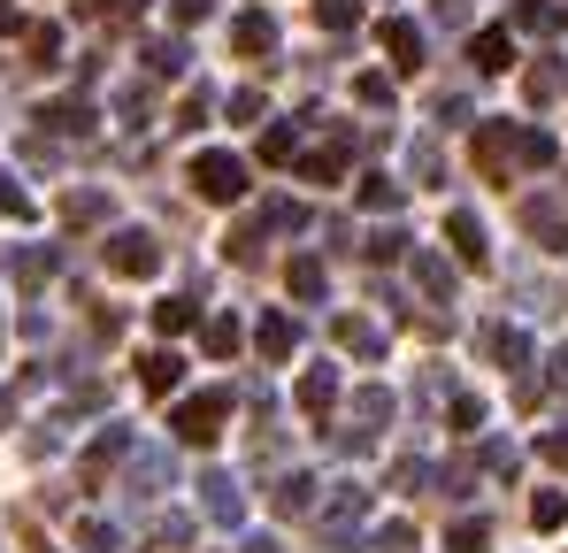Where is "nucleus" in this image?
Returning <instances> with one entry per match:
<instances>
[{
  "mask_svg": "<svg viewBox=\"0 0 568 553\" xmlns=\"http://www.w3.org/2000/svg\"><path fill=\"white\" fill-rule=\"evenodd\" d=\"M515 23H523V31H561V8H546V0H523V8H515Z\"/></svg>",
  "mask_w": 568,
  "mask_h": 553,
  "instance_id": "nucleus-30",
  "label": "nucleus"
},
{
  "mask_svg": "<svg viewBox=\"0 0 568 553\" xmlns=\"http://www.w3.org/2000/svg\"><path fill=\"white\" fill-rule=\"evenodd\" d=\"M484 346H491V354H499L507 369L530 362V339H523V331H507V323H499V331H484Z\"/></svg>",
  "mask_w": 568,
  "mask_h": 553,
  "instance_id": "nucleus-22",
  "label": "nucleus"
},
{
  "mask_svg": "<svg viewBox=\"0 0 568 553\" xmlns=\"http://www.w3.org/2000/svg\"><path fill=\"white\" fill-rule=\"evenodd\" d=\"M284 154H292V131H284V123H277V131H262V162H284Z\"/></svg>",
  "mask_w": 568,
  "mask_h": 553,
  "instance_id": "nucleus-38",
  "label": "nucleus"
},
{
  "mask_svg": "<svg viewBox=\"0 0 568 553\" xmlns=\"http://www.w3.org/2000/svg\"><path fill=\"white\" fill-rule=\"evenodd\" d=\"M0 423H16V392H0Z\"/></svg>",
  "mask_w": 568,
  "mask_h": 553,
  "instance_id": "nucleus-47",
  "label": "nucleus"
},
{
  "mask_svg": "<svg viewBox=\"0 0 568 553\" xmlns=\"http://www.w3.org/2000/svg\"><path fill=\"white\" fill-rule=\"evenodd\" d=\"M170 8H178V23H207L215 16V0H170Z\"/></svg>",
  "mask_w": 568,
  "mask_h": 553,
  "instance_id": "nucleus-40",
  "label": "nucleus"
},
{
  "mask_svg": "<svg viewBox=\"0 0 568 553\" xmlns=\"http://www.w3.org/2000/svg\"><path fill=\"white\" fill-rule=\"evenodd\" d=\"M384 47H392L399 70H423V31L415 23H384Z\"/></svg>",
  "mask_w": 568,
  "mask_h": 553,
  "instance_id": "nucleus-10",
  "label": "nucleus"
},
{
  "mask_svg": "<svg viewBox=\"0 0 568 553\" xmlns=\"http://www.w3.org/2000/svg\"><path fill=\"white\" fill-rule=\"evenodd\" d=\"M0 208H8V215H31V200L16 192V178H0Z\"/></svg>",
  "mask_w": 568,
  "mask_h": 553,
  "instance_id": "nucleus-44",
  "label": "nucleus"
},
{
  "mask_svg": "<svg viewBox=\"0 0 568 553\" xmlns=\"http://www.w3.org/2000/svg\"><path fill=\"white\" fill-rule=\"evenodd\" d=\"M546 369H554V384H561V392H568V346H561V354H554V362H546Z\"/></svg>",
  "mask_w": 568,
  "mask_h": 553,
  "instance_id": "nucleus-46",
  "label": "nucleus"
},
{
  "mask_svg": "<svg viewBox=\"0 0 568 553\" xmlns=\"http://www.w3.org/2000/svg\"><path fill=\"white\" fill-rule=\"evenodd\" d=\"M354 92H362L369 108H392V86H384V78H362V86H354Z\"/></svg>",
  "mask_w": 568,
  "mask_h": 553,
  "instance_id": "nucleus-43",
  "label": "nucleus"
},
{
  "mask_svg": "<svg viewBox=\"0 0 568 553\" xmlns=\"http://www.w3.org/2000/svg\"><path fill=\"white\" fill-rule=\"evenodd\" d=\"M354 415H362V423L392 415V392H384V384H362V392H354Z\"/></svg>",
  "mask_w": 568,
  "mask_h": 553,
  "instance_id": "nucleus-31",
  "label": "nucleus"
},
{
  "mask_svg": "<svg viewBox=\"0 0 568 553\" xmlns=\"http://www.w3.org/2000/svg\"><path fill=\"white\" fill-rule=\"evenodd\" d=\"M362 515H369V492H362V484H331V500H323V523H331V531L346 539V531H354Z\"/></svg>",
  "mask_w": 568,
  "mask_h": 553,
  "instance_id": "nucleus-5",
  "label": "nucleus"
},
{
  "mask_svg": "<svg viewBox=\"0 0 568 553\" xmlns=\"http://www.w3.org/2000/svg\"><path fill=\"white\" fill-rule=\"evenodd\" d=\"M78 546H85V553H115V531H108V523H93V515H85V523H78Z\"/></svg>",
  "mask_w": 568,
  "mask_h": 553,
  "instance_id": "nucleus-32",
  "label": "nucleus"
},
{
  "mask_svg": "<svg viewBox=\"0 0 568 553\" xmlns=\"http://www.w3.org/2000/svg\"><path fill=\"white\" fill-rule=\"evenodd\" d=\"M200 507H207V523H223V531H239V523H246V500H239V484H231L223 469H207V476H200Z\"/></svg>",
  "mask_w": 568,
  "mask_h": 553,
  "instance_id": "nucleus-4",
  "label": "nucleus"
},
{
  "mask_svg": "<svg viewBox=\"0 0 568 553\" xmlns=\"http://www.w3.org/2000/svg\"><path fill=\"white\" fill-rule=\"evenodd\" d=\"M307 476H277V515H307Z\"/></svg>",
  "mask_w": 568,
  "mask_h": 553,
  "instance_id": "nucleus-29",
  "label": "nucleus"
},
{
  "mask_svg": "<svg viewBox=\"0 0 568 553\" xmlns=\"http://www.w3.org/2000/svg\"><path fill=\"white\" fill-rule=\"evenodd\" d=\"M523 162H554V139L546 131H523Z\"/></svg>",
  "mask_w": 568,
  "mask_h": 553,
  "instance_id": "nucleus-39",
  "label": "nucleus"
},
{
  "mask_svg": "<svg viewBox=\"0 0 568 553\" xmlns=\"http://www.w3.org/2000/svg\"><path fill=\"white\" fill-rule=\"evenodd\" d=\"M446 231H454V247H462V262H484V223H476L469 208H454V215H446Z\"/></svg>",
  "mask_w": 568,
  "mask_h": 553,
  "instance_id": "nucleus-12",
  "label": "nucleus"
},
{
  "mask_svg": "<svg viewBox=\"0 0 568 553\" xmlns=\"http://www.w3.org/2000/svg\"><path fill=\"white\" fill-rule=\"evenodd\" d=\"M170 476H178V469H170V454H162V446H146V454H131V492H139V484H146V492H162Z\"/></svg>",
  "mask_w": 568,
  "mask_h": 553,
  "instance_id": "nucleus-7",
  "label": "nucleus"
},
{
  "mask_svg": "<svg viewBox=\"0 0 568 553\" xmlns=\"http://www.w3.org/2000/svg\"><path fill=\"white\" fill-rule=\"evenodd\" d=\"M430 16H438V23H454V31H462V23H469V0H438V8H430Z\"/></svg>",
  "mask_w": 568,
  "mask_h": 553,
  "instance_id": "nucleus-42",
  "label": "nucleus"
},
{
  "mask_svg": "<svg viewBox=\"0 0 568 553\" xmlns=\"http://www.w3.org/2000/svg\"><path fill=\"white\" fill-rule=\"evenodd\" d=\"M178 376H185V362H178V354H170V346H162V354H146V362H139V384H146V392H178Z\"/></svg>",
  "mask_w": 568,
  "mask_h": 553,
  "instance_id": "nucleus-9",
  "label": "nucleus"
},
{
  "mask_svg": "<svg viewBox=\"0 0 568 553\" xmlns=\"http://www.w3.org/2000/svg\"><path fill=\"white\" fill-rule=\"evenodd\" d=\"M246 553H284V546H277V539H254V546H246Z\"/></svg>",
  "mask_w": 568,
  "mask_h": 553,
  "instance_id": "nucleus-48",
  "label": "nucleus"
},
{
  "mask_svg": "<svg viewBox=\"0 0 568 553\" xmlns=\"http://www.w3.org/2000/svg\"><path fill=\"white\" fill-rule=\"evenodd\" d=\"M538 446H546V461H561V469H568V431H546Z\"/></svg>",
  "mask_w": 568,
  "mask_h": 553,
  "instance_id": "nucleus-45",
  "label": "nucleus"
},
{
  "mask_svg": "<svg viewBox=\"0 0 568 553\" xmlns=\"http://www.w3.org/2000/svg\"><path fill=\"white\" fill-rule=\"evenodd\" d=\"M415 276H423V292H446V300H454V270H446L438 254H415Z\"/></svg>",
  "mask_w": 568,
  "mask_h": 553,
  "instance_id": "nucleus-28",
  "label": "nucleus"
},
{
  "mask_svg": "<svg viewBox=\"0 0 568 553\" xmlns=\"http://www.w3.org/2000/svg\"><path fill=\"white\" fill-rule=\"evenodd\" d=\"M62 215H70V223H100V215H108V192H70Z\"/></svg>",
  "mask_w": 568,
  "mask_h": 553,
  "instance_id": "nucleus-25",
  "label": "nucleus"
},
{
  "mask_svg": "<svg viewBox=\"0 0 568 553\" xmlns=\"http://www.w3.org/2000/svg\"><path fill=\"white\" fill-rule=\"evenodd\" d=\"M338 346H354V354H384L377 323H362V315H338Z\"/></svg>",
  "mask_w": 568,
  "mask_h": 553,
  "instance_id": "nucleus-21",
  "label": "nucleus"
},
{
  "mask_svg": "<svg viewBox=\"0 0 568 553\" xmlns=\"http://www.w3.org/2000/svg\"><path fill=\"white\" fill-rule=\"evenodd\" d=\"M362 208H399V184H392V178H369V184H362Z\"/></svg>",
  "mask_w": 568,
  "mask_h": 553,
  "instance_id": "nucleus-34",
  "label": "nucleus"
},
{
  "mask_svg": "<svg viewBox=\"0 0 568 553\" xmlns=\"http://www.w3.org/2000/svg\"><path fill=\"white\" fill-rule=\"evenodd\" d=\"M331 400H338V376H331V369H307V376H300V408H307V415H323Z\"/></svg>",
  "mask_w": 568,
  "mask_h": 553,
  "instance_id": "nucleus-16",
  "label": "nucleus"
},
{
  "mask_svg": "<svg viewBox=\"0 0 568 553\" xmlns=\"http://www.w3.org/2000/svg\"><path fill=\"white\" fill-rule=\"evenodd\" d=\"M192 315H200L192 300H162V308H154V331H170V339H178V331H192Z\"/></svg>",
  "mask_w": 568,
  "mask_h": 553,
  "instance_id": "nucleus-27",
  "label": "nucleus"
},
{
  "mask_svg": "<svg viewBox=\"0 0 568 553\" xmlns=\"http://www.w3.org/2000/svg\"><path fill=\"white\" fill-rule=\"evenodd\" d=\"M47 276V254H16V284H39Z\"/></svg>",
  "mask_w": 568,
  "mask_h": 553,
  "instance_id": "nucleus-41",
  "label": "nucleus"
},
{
  "mask_svg": "<svg viewBox=\"0 0 568 553\" xmlns=\"http://www.w3.org/2000/svg\"><path fill=\"white\" fill-rule=\"evenodd\" d=\"M231 39H239V54H270V47H277V23H270V16H239Z\"/></svg>",
  "mask_w": 568,
  "mask_h": 553,
  "instance_id": "nucleus-13",
  "label": "nucleus"
},
{
  "mask_svg": "<svg viewBox=\"0 0 568 553\" xmlns=\"http://www.w3.org/2000/svg\"><path fill=\"white\" fill-rule=\"evenodd\" d=\"M192 192H200V200H215V208H231V200L246 192L239 154H200V162H192Z\"/></svg>",
  "mask_w": 568,
  "mask_h": 553,
  "instance_id": "nucleus-2",
  "label": "nucleus"
},
{
  "mask_svg": "<svg viewBox=\"0 0 568 553\" xmlns=\"http://www.w3.org/2000/svg\"><path fill=\"white\" fill-rule=\"evenodd\" d=\"M223 415H231V392H200V400L178 408V439L185 446H215L223 439Z\"/></svg>",
  "mask_w": 568,
  "mask_h": 553,
  "instance_id": "nucleus-1",
  "label": "nucleus"
},
{
  "mask_svg": "<svg viewBox=\"0 0 568 553\" xmlns=\"http://www.w3.org/2000/svg\"><path fill=\"white\" fill-rule=\"evenodd\" d=\"M115 454H131V431H123V423H108V431L93 439V454H85V476H100V469H108Z\"/></svg>",
  "mask_w": 568,
  "mask_h": 553,
  "instance_id": "nucleus-17",
  "label": "nucleus"
},
{
  "mask_svg": "<svg viewBox=\"0 0 568 553\" xmlns=\"http://www.w3.org/2000/svg\"><path fill=\"white\" fill-rule=\"evenodd\" d=\"M469 62H476V70H507V62H515V47H507V31H484V39L469 47Z\"/></svg>",
  "mask_w": 568,
  "mask_h": 553,
  "instance_id": "nucleus-20",
  "label": "nucleus"
},
{
  "mask_svg": "<svg viewBox=\"0 0 568 553\" xmlns=\"http://www.w3.org/2000/svg\"><path fill=\"white\" fill-rule=\"evenodd\" d=\"M108 270H123V276H154V270H162V247H154L146 231H115V239H108Z\"/></svg>",
  "mask_w": 568,
  "mask_h": 553,
  "instance_id": "nucleus-3",
  "label": "nucleus"
},
{
  "mask_svg": "<svg viewBox=\"0 0 568 553\" xmlns=\"http://www.w3.org/2000/svg\"><path fill=\"white\" fill-rule=\"evenodd\" d=\"M523 223L546 239V247H568V231H561V208L554 200H523Z\"/></svg>",
  "mask_w": 568,
  "mask_h": 553,
  "instance_id": "nucleus-11",
  "label": "nucleus"
},
{
  "mask_svg": "<svg viewBox=\"0 0 568 553\" xmlns=\"http://www.w3.org/2000/svg\"><path fill=\"white\" fill-rule=\"evenodd\" d=\"M377 553H415V531H407V523H384V531H377Z\"/></svg>",
  "mask_w": 568,
  "mask_h": 553,
  "instance_id": "nucleus-35",
  "label": "nucleus"
},
{
  "mask_svg": "<svg viewBox=\"0 0 568 553\" xmlns=\"http://www.w3.org/2000/svg\"><path fill=\"white\" fill-rule=\"evenodd\" d=\"M239 339H246V331H239V315H215V323L200 331V346H207L215 362H231V354H239Z\"/></svg>",
  "mask_w": 568,
  "mask_h": 553,
  "instance_id": "nucleus-15",
  "label": "nucleus"
},
{
  "mask_svg": "<svg viewBox=\"0 0 568 553\" xmlns=\"http://www.w3.org/2000/svg\"><path fill=\"white\" fill-rule=\"evenodd\" d=\"M39 123H47V131H78V139H85V131H93V108H85V100H62V108H47Z\"/></svg>",
  "mask_w": 568,
  "mask_h": 553,
  "instance_id": "nucleus-19",
  "label": "nucleus"
},
{
  "mask_svg": "<svg viewBox=\"0 0 568 553\" xmlns=\"http://www.w3.org/2000/svg\"><path fill=\"white\" fill-rule=\"evenodd\" d=\"M146 70H154V78H178V70H185V47H178V39H146Z\"/></svg>",
  "mask_w": 568,
  "mask_h": 553,
  "instance_id": "nucleus-23",
  "label": "nucleus"
},
{
  "mask_svg": "<svg viewBox=\"0 0 568 553\" xmlns=\"http://www.w3.org/2000/svg\"><path fill=\"white\" fill-rule=\"evenodd\" d=\"M292 339H300V331H292L284 315H262V323H254V346H262V362H284V354H292Z\"/></svg>",
  "mask_w": 568,
  "mask_h": 553,
  "instance_id": "nucleus-8",
  "label": "nucleus"
},
{
  "mask_svg": "<svg viewBox=\"0 0 568 553\" xmlns=\"http://www.w3.org/2000/svg\"><path fill=\"white\" fill-rule=\"evenodd\" d=\"M423 476H430V469H423V461H415V454H399V461H392V492H415Z\"/></svg>",
  "mask_w": 568,
  "mask_h": 553,
  "instance_id": "nucleus-33",
  "label": "nucleus"
},
{
  "mask_svg": "<svg viewBox=\"0 0 568 553\" xmlns=\"http://www.w3.org/2000/svg\"><path fill=\"white\" fill-rule=\"evenodd\" d=\"M446 553H491V523H484V515L454 523V531H446Z\"/></svg>",
  "mask_w": 568,
  "mask_h": 553,
  "instance_id": "nucleus-18",
  "label": "nucleus"
},
{
  "mask_svg": "<svg viewBox=\"0 0 568 553\" xmlns=\"http://www.w3.org/2000/svg\"><path fill=\"white\" fill-rule=\"evenodd\" d=\"M315 16H323L331 31H346V23H354V0H315Z\"/></svg>",
  "mask_w": 568,
  "mask_h": 553,
  "instance_id": "nucleus-37",
  "label": "nucleus"
},
{
  "mask_svg": "<svg viewBox=\"0 0 568 553\" xmlns=\"http://www.w3.org/2000/svg\"><path fill=\"white\" fill-rule=\"evenodd\" d=\"M154 539H162V546H192V523H185V515H162Z\"/></svg>",
  "mask_w": 568,
  "mask_h": 553,
  "instance_id": "nucleus-36",
  "label": "nucleus"
},
{
  "mask_svg": "<svg viewBox=\"0 0 568 553\" xmlns=\"http://www.w3.org/2000/svg\"><path fill=\"white\" fill-rule=\"evenodd\" d=\"M507 154H523V139H515L507 123H484V139H476V162L499 178V170H507Z\"/></svg>",
  "mask_w": 568,
  "mask_h": 553,
  "instance_id": "nucleus-6",
  "label": "nucleus"
},
{
  "mask_svg": "<svg viewBox=\"0 0 568 553\" xmlns=\"http://www.w3.org/2000/svg\"><path fill=\"white\" fill-rule=\"evenodd\" d=\"M530 523H538V531H561V523H568V500H561V492H538V500H530Z\"/></svg>",
  "mask_w": 568,
  "mask_h": 553,
  "instance_id": "nucleus-24",
  "label": "nucleus"
},
{
  "mask_svg": "<svg viewBox=\"0 0 568 553\" xmlns=\"http://www.w3.org/2000/svg\"><path fill=\"white\" fill-rule=\"evenodd\" d=\"M323 284H331V276H323V262H307V254L292 262V292H300V300H323Z\"/></svg>",
  "mask_w": 568,
  "mask_h": 553,
  "instance_id": "nucleus-26",
  "label": "nucleus"
},
{
  "mask_svg": "<svg viewBox=\"0 0 568 553\" xmlns=\"http://www.w3.org/2000/svg\"><path fill=\"white\" fill-rule=\"evenodd\" d=\"M23 54H31V70H54V54H62V31H54V23H31V31H23Z\"/></svg>",
  "mask_w": 568,
  "mask_h": 553,
  "instance_id": "nucleus-14",
  "label": "nucleus"
}]
</instances>
